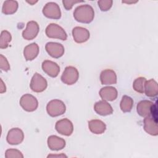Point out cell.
Segmentation results:
<instances>
[{"instance_id": "obj_1", "label": "cell", "mask_w": 158, "mask_h": 158, "mask_svg": "<svg viewBox=\"0 0 158 158\" xmlns=\"http://www.w3.org/2000/svg\"><path fill=\"white\" fill-rule=\"evenodd\" d=\"M73 17L78 22L89 23L94 17V9L88 4L80 5L75 8L73 12Z\"/></svg>"}, {"instance_id": "obj_2", "label": "cell", "mask_w": 158, "mask_h": 158, "mask_svg": "<svg viewBox=\"0 0 158 158\" xmlns=\"http://www.w3.org/2000/svg\"><path fill=\"white\" fill-rule=\"evenodd\" d=\"M66 107L63 101L59 99H52L46 106L48 114L52 117L62 115L65 112Z\"/></svg>"}, {"instance_id": "obj_3", "label": "cell", "mask_w": 158, "mask_h": 158, "mask_svg": "<svg viewBox=\"0 0 158 158\" xmlns=\"http://www.w3.org/2000/svg\"><path fill=\"white\" fill-rule=\"evenodd\" d=\"M46 36L50 38H56L65 41L67 38L65 31L60 26L56 23H50L46 28Z\"/></svg>"}, {"instance_id": "obj_4", "label": "cell", "mask_w": 158, "mask_h": 158, "mask_svg": "<svg viewBox=\"0 0 158 158\" xmlns=\"http://www.w3.org/2000/svg\"><path fill=\"white\" fill-rule=\"evenodd\" d=\"M78 77L79 73L78 70L73 66H67L63 72L60 78L64 83L72 85L78 81Z\"/></svg>"}, {"instance_id": "obj_5", "label": "cell", "mask_w": 158, "mask_h": 158, "mask_svg": "<svg viewBox=\"0 0 158 158\" xmlns=\"http://www.w3.org/2000/svg\"><path fill=\"white\" fill-rule=\"evenodd\" d=\"M20 105L25 111L33 112L37 109L38 102L34 96L30 94H25L21 97Z\"/></svg>"}, {"instance_id": "obj_6", "label": "cell", "mask_w": 158, "mask_h": 158, "mask_svg": "<svg viewBox=\"0 0 158 158\" xmlns=\"http://www.w3.org/2000/svg\"><path fill=\"white\" fill-rule=\"evenodd\" d=\"M43 15L51 19H59L61 17V11L59 5L54 2H49L46 4L43 9Z\"/></svg>"}, {"instance_id": "obj_7", "label": "cell", "mask_w": 158, "mask_h": 158, "mask_svg": "<svg viewBox=\"0 0 158 158\" xmlns=\"http://www.w3.org/2000/svg\"><path fill=\"white\" fill-rule=\"evenodd\" d=\"M30 86L35 93H41L44 91L48 86L46 80L38 73H35L31 78Z\"/></svg>"}, {"instance_id": "obj_8", "label": "cell", "mask_w": 158, "mask_h": 158, "mask_svg": "<svg viewBox=\"0 0 158 158\" xmlns=\"http://www.w3.org/2000/svg\"><path fill=\"white\" fill-rule=\"evenodd\" d=\"M55 128L59 133L64 136H70L73 131L72 122L66 118L58 120L56 123Z\"/></svg>"}, {"instance_id": "obj_9", "label": "cell", "mask_w": 158, "mask_h": 158, "mask_svg": "<svg viewBox=\"0 0 158 158\" xmlns=\"http://www.w3.org/2000/svg\"><path fill=\"white\" fill-rule=\"evenodd\" d=\"M24 139L23 131L19 128L10 129L7 135L6 139L9 144L11 145H17L20 144Z\"/></svg>"}, {"instance_id": "obj_10", "label": "cell", "mask_w": 158, "mask_h": 158, "mask_svg": "<svg viewBox=\"0 0 158 158\" xmlns=\"http://www.w3.org/2000/svg\"><path fill=\"white\" fill-rule=\"evenodd\" d=\"M48 54L53 58H59L64 54V47L62 44L55 42H48L45 46Z\"/></svg>"}, {"instance_id": "obj_11", "label": "cell", "mask_w": 158, "mask_h": 158, "mask_svg": "<svg viewBox=\"0 0 158 158\" xmlns=\"http://www.w3.org/2000/svg\"><path fill=\"white\" fill-rule=\"evenodd\" d=\"M39 25L35 21H30L27 24L26 28L22 31V36L25 40H33L38 34Z\"/></svg>"}, {"instance_id": "obj_12", "label": "cell", "mask_w": 158, "mask_h": 158, "mask_svg": "<svg viewBox=\"0 0 158 158\" xmlns=\"http://www.w3.org/2000/svg\"><path fill=\"white\" fill-rule=\"evenodd\" d=\"M72 36L77 43H83L87 41L90 36L89 31L85 28L75 27L72 30Z\"/></svg>"}, {"instance_id": "obj_13", "label": "cell", "mask_w": 158, "mask_h": 158, "mask_svg": "<svg viewBox=\"0 0 158 158\" xmlns=\"http://www.w3.org/2000/svg\"><path fill=\"white\" fill-rule=\"evenodd\" d=\"M43 70L49 77L54 78L56 77L60 72V67L59 65L51 60H46L42 63Z\"/></svg>"}, {"instance_id": "obj_14", "label": "cell", "mask_w": 158, "mask_h": 158, "mask_svg": "<svg viewBox=\"0 0 158 158\" xmlns=\"http://www.w3.org/2000/svg\"><path fill=\"white\" fill-rule=\"evenodd\" d=\"M144 130L151 136H157L158 135L157 120L152 116H148L144 119Z\"/></svg>"}, {"instance_id": "obj_15", "label": "cell", "mask_w": 158, "mask_h": 158, "mask_svg": "<svg viewBox=\"0 0 158 158\" xmlns=\"http://www.w3.org/2000/svg\"><path fill=\"white\" fill-rule=\"evenodd\" d=\"M154 102L149 100H142L136 106V111L139 115L142 117L150 116L151 114V108Z\"/></svg>"}, {"instance_id": "obj_16", "label": "cell", "mask_w": 158, "mask_h": 158, "mask_svg": "<svg viewBox=\"0 0 158 158\" xmlns=\"http://www.w3.org/2000/svg\"><path fill=\"white\" fill-rule=\"evenodd\" d=\"M94 109L98 114L102 116L110 115L113 113V109L111 105L104 100L96 102L94 104Z\"/></svg>"}, {"instance_id": "obj_17", "label": "cell", "mask_w": 158, "mask_h": 158, "mask_svg": "<svg viewBox=\"0 0 158 158\" xmlns=\"http://www.w3.org/2000/svg\"><path fill=\"white\" fill-rule=\"evenodd\" d=\"M100 80L102 85H114L117 83V75L112 69H105L101 72Z\"/></svg>"}, {"instance_id": "obj_18", "label": "cell", "mask_w": 158, "mask_h": 158, "mask_svg": "<svg viewBox=\"0 0 158 158\" xmlns=\"http://www.w3.org/2000/svg\"><path fill=\"white\" fill-rule=\"evenodd\" d=\"M99 94L102 100L112 101L117 98L118 92L117 89L113 86H105L100 89Z\"/></svg>"}, {"instance_id": "obj_19", "label": "cell", "mask_w": 158, "mask_h": 158, "mask_svg": "<svg viewBox=\"0 0 158 158\" xmlns=\"http://www.w3.org/2000/svg\"><path fill=\"white\" fill-rule=\"evenodd\" d=\"M48 146L51 150L59 151L65 146V141L57 136L51 135L48 138Z\"/></svg>"}, {"instance_id": "obj_20", "label": "cell", "mask_w": 158, "mask_h": 158, "mask_svg": "<svg viewBox=\"0 0 158 158\" xmlns=\"http://www.w3.org/2000/svg\"><path fill=\"white\" fill-rule=\"evenodd\" d=\"M39 53V46L35 43H31L25 47L23 49V56L25 59L29 61L35 59Z\"/></svg>"}, {"instance_id": "obj_21", "label": "cell", "mask_w": 158, "mask_h": 158, "mask_svg": "<svg viewBox=\"0 0 158 158\" xmlns=\"http://www.w3.org/2000/svg\"><path fill=\"white\" fill-rule=\"evenodd\" d=\"M89 130L94 134L100 135L103 133L106 130V124L101 120L94 119L88 122Z\"/></svg>"}, {"instance_id": "obj_22", "label": "cell", "mask_w": 158, "mask_h": 158, "mask_svg": "<svg viewBox=\"0 0 158 158\" xmlns=\"http://www.w3.org/2000/svg\"><path fill=\"white\" fill-rule=\"evenodd\" d=\"M149 98H153L158 94V85L157 81L154 79L146 80L144 84V93Z\"/></svg>"}, {"instance_id": "obj_23", "label": "cell", "mask_w": 158, "mask_h": 158, "mask_svg": "<svg viewBox=\"0 0 158 158\" xmlns=\"http://www.w3.org/2000/svg\"><path fill=\"white\" fill-rule=\"evenodd\" d=\"M18 7L19 4L17 1L12 0L6 1L4 2L2 5V12L6 15L13 14L17 11Z\"/></svg>"}, {"instance_id": "obj_24", "label": "cell", "mask_w": 158, "mask_h": 158, "mask_svg": "<svg viewBox=\"0 0 158 158\" xmlns=\"http://www.w3.org/2000/svg\"><path fill=\"white\" fill-rule=\"evenodd\" d=\"M133 99L127 95L123 96L120 104V107L122 111L125 113L130 112L133 108Z\"/></svg>"}, {"instance_id": "obj_25", "label": "cell", "mask_w": 158, "mask_h": 158, "mask_svg": "<svg viewBox=\"0 0 158 158\" xmlns=\"http://www.w3.org/2000/svg\"><path fill=\"white\" fill-rule=\"evenodd\" d=\"M12 36L10 33L7 30H3L1 33L0 36V48L5 49L8 47L9 43L11 41Z\"/></svg>"}, {"instance_id": "obj_26", "label": "cell", "mask_w": 158, "mask_h": 158, "mask_svg": "<svg viewBox=\"0 0 158 158\" xmlns=\"http://www.w3.org/2000/svg\"><path fill=\"white\" fill-rule=\"evenodd\" d=\"M146 79L144 77H138L136 78L133 83V88L135 91L139 93H144V84Z\"/></svg>"}, {"instance_id": "obj_27", "label": "cell", "mask_w": 158, "mask_h": 158, "mask_svg": "<svg viewBox=\"0 0 158 158\" xmlns=\"http://www.w3.org/2000/svg\"><path fill=\"white\" fill-rule=\"evenodd\" d=\"M113 1L112 0H100L98 1V4L101 11L106 12L109 10L112 6Z\"/></svg>"}, {"instance_id": "obj_28", "label": "cell", "mask_w": 158, "mask_h": 158, "mask_svg": "<svg viewBox=\"0 0 158 158\" xmlns=\"http://www.w3.org/2000/svg\"><path fill=\"white\" fill-rule=\"evenodd\" d=\"M5 157L6 158H14V157L23 158V155L18 149H9L6 150V151L5 152Z\"/></svg>"}, {"instance_id": "obj_29", "label": "cell", "mask_w": 158, "mask_h": 158, "mask_svg": "<svg viewBox=\"0 0 158 158\" xmlns=\"http://www.w3.org/2000/svg\"><path fill=\"white\" fill-rule=\"evenodd\" d=\"M0 65L1 69L3 71L7 72L10 70V65L6 59L2 54L0 55Z\"/></svg>"}, {"instance_id": "obj_30", "label": "cell", "mask_w": 158, "mask_h": 158, "mask_svg": "<svg viewBox=\"0 0 158 158\" xmlns=\"http://www.w3.org/2000/svg\"><path fill=\"white\" fill-rule=\"evenodd\" d=\"M84 2V1H76V0H74V1L63 0L62 4H63L64 8L67 10H69L72 8V7L73 6L74 4H75L77 3H79V2Z\"/></svg>"}, {"instance_id": "obj_31", "label": "cell", "mask_w": 158, "mask_h": 158, "mask_svg": "<svg viewBox=\"0 0 158 158\" xmlns=\"http://www.w3.org/2000/svg\"><path fill=\"white\" fill-rule=\"evenodd\" d=\"M6 85L4 84V82L2 79H1V89H0V93H3L6 92Z\"/></svg>"}, {"instance_id": "obj_32", "label": "cell", "mask_w": 158, "mask_h": 158, "mask_svg": "<svg viewBox=\"0 0 158 158\" xmlns=\"http://www.w3.org/2000/svg\"><path fill=\"white\" fill-rule=\"evenodd\" d=\"M67 157V156H65V154H51V155H49L48 156V157Z\"/></svg>"}, {"instance_id": "obj_33", "label": "cell", "mask_w": 158, "mask_h": 158, "mask_svg": "<svg viewBox=\"0 0 158 158\" xmlns=\"http://www.w3.org/2000/svg\"><path fill=\"white\" fill-rule=\"evenodd\" d=\"M28 3H29V4H31V5H33L34 4H35L36 2H38V1H27Z\"/></svg>"}]
</instances>
